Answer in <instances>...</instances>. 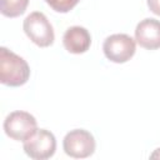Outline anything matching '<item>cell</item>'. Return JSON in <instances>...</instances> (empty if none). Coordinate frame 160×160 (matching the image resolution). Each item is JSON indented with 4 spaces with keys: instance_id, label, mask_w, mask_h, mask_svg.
I'll return each mask as SVG.
<instances>
[{
    "instance_id": "cell-7",
    "label": "cell",
    "mask_w": 160,
    "mask_h": 160,
    "mask_svg": "<svg viewBox=\"0 0 160 160\" xmlns=\"http://www.w3.org/2000/svg\"><path fill=\"white\" fill-rule=\"evenodd\" d=\"M135 41L144 49L156 50L160 48V20L146 18L135 28Z\"/></svg>"
},
{
    "instance_id": "cell-5",
    "label": "cell",
    "mask_w": 160,
    "mask_h": 160,
    "mask_svg": "<svg viewBox=\"0 0 160 160\" xmlns=\"http://www.w3.org/2000/svg\"><path fill=\"white\" fill-rule=\"evenodd\" d=\"M62 148L68 156L85 159L94 154L96 142L90 131L85 129H74L64 136Z\"/></svg>"
},
{
    "instance_id": "cell-10",
    "label": "cell",
    "mask_w": 160,
    "mask_h": 160,
    "mask_svg": "<svg viewBox=\"0 0 160 160\" xmlns=\"http://www.w3.org/2000/svg\"><path fill=\"white\" fill-rule=\"evenodd\" d=\"M45 1L56 12H69L78 5L80 0H45Z\"/></svg>"
},
{
    "instance_id": "cell-8",
    "label": "cell",
    "mask_w": 160,
    "mask_h": 160,
    "mask_svg": "<svg viewBox=\"0 0 160 160\" xmlns=\"http://www.w3.org/2000/svg\"><path fill=\"white\" fill-rule=\"evenodd\" d=\"M62 44L70 54H84L91 45V35L84 26H70L62 36Z\"/></svg>"
},
{
    "instance_id": "cell-2",
    "label": "cell",
    "mask_w": 160,
    "mask_h": 160,
    "mask_svg": "<svg viewBox=\"0 0 160 160\" xmlns=\"http://www.w3.org/2000/svg\"><path fill=\"white\" fill-rule=\"evenodd\" d=\"M22 29L26 36L40 48H48L54 44L55 34L52 25L41 11L30 12L22 22Z\"/></svg>"
},
{
    "instance_id": "cell-6",
    "label": "cell",
    "mask_w": 160,
    "mask_h": 160,
    "mask_svg": "<svg viewBox=\"0 0 160 160\" xmlns=\"http://www.w3.org/2000/svg\"><path fill=\"white\" fill-rule=\"evenodd\" d=\"M25 154L34 160L50 159L56 151L55 135L46 129H38L29 139L22 141Z\"/></svg>"
},
{
    "instance_id": "cell-3",
    "label": "cell",
    "mask_w": 160,
    "mask_h": 160,
    "mask_svg": "<svg viewBox=\"0 0 160 160\" xmlns=\"http://www.w3.org/2000/svg\"><path fill=\"white\" fill-rule=\"evenodd\" d=\"M102 51L108 60L115 64H124L134 56L136 41L128 34H112L104 40Z\"/></svg>"
},
{
    "instance_id": "cell-11",
    "label": "cell",
    "mask_w": 160,
    "mask_h": 160,
    "mask_svg": "<svg viewBox=\"0 0 160 160\" xmlns=\"http://www.w3.org/2000/svg\"><path fill=\"white\" fill-rule=\"evenodd\" d=\"M146 2L150 11L160 16V0H146Z\"/></svg>"
},
{
    "instance_id": "cell-9",
    "label": "cell",
    "mask_w": 160,
    "mask_h": 160,
    "mask_svg": "<svg viewBox=\"0 0 160 160\" xmlns=\"http://www.w3.org/2000/svg\"><path fill=\"white\" fill-rule=\"evenodd\" d=\"M29 5V0H0V11L6 18L22 15Z\"/></svg>"
},
{
    "instance_id": "cell-12",
    "label": "cell",
    "mask_w": 160,
    "mask_h": 160,
    "mask_svg": "<svg viewBox=\"0 0 160 160\" xmlns=\"http://www.w3.org/2000/svg\"><path fill=\"white\" fill-rule=\"evenodd\" d=\"M150 159H160V148L154 150V152L150 155Z\"/></svg>"
},
{
    "instance_id": "cell-4",
    "label": "cell",
    "mask_w": 160,
    "mask_h": 160,
    "mask_svg": "<svg viewBox=\"0 0 160 160\" xmlns=\"http://www.w3.org/2000/svg\"><path fill=\"white\" fill-rule=\"evenodd\" d=\"M38 130L36 119L28 111L16 110L10 112L4 120L5 134L16 141H25Z\"/></svg>"
},
{
    "instance_id": "cell-1",
    "label": "cell",
    "mask_w": 160,
    "mask_h": 160,
    "mask_svg": "<svg viewBox=\"0 0 160 160\" xmlns=\"http://www.w3.org/2000/svg\"><path fill=\"white\" fill-rule=\"evenodd\" d=\"M30 78V66L14 51L5 46L0 48V82L18 88L28 82Z\"/></svg>"
}]
</instances>
